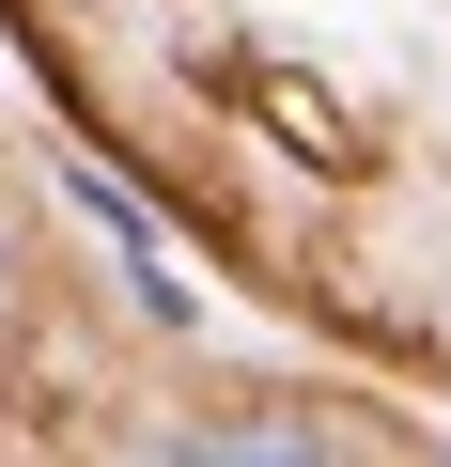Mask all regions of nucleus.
I'll return each instance as SVG.
<instances>
[{
	"instance_id": "nucleus-1",
	"label": "nucleus",
	"mask_w": 451,
	"mask_h": 467,
	"mask_svg": "<svg viewBox=\"0 0 451 467\" xmlns=\"http://www.w3.org/2000/svg\"><path fill=\"white\" fill-rule=\"evenodd\" d=\"M250 109H265V125H281L312 171H358V109H343L327 78H296V63H250Z\"/></svg>"
},
{
	"instance_id": "nucleus-2",
	"label": "nucleus",
	"mask_w": 451,
	"mask_h": 467,
	"mask_svg": "<svg viewBox=\"0 0 451 467\" xmlns=\"http://www.w3.org/2000/svg\"><path fill=\"white\" fill-rule=\"evenodd\" d=\"M78 202H94V234H109V265H125V296H140V312L171 327V312H187V281H171V250H156V218H140V202H125L109 171H78Z\"/></svg>"
},
{
	"instance_id": "nucleus-3",
	"label": "nucleus",
	"mask_w": 451,
	"mask_h": 467,
	"mask_svg": "<svg viewBox=\"0 0 451 467\" xmlns=\"http://www.w3.org/2000/svg\"><path fill=\"white\" fill-rule=\"evenodd\" d=\"M0 312H16V218H0Z\"/></svg>"
}]
</instances>
